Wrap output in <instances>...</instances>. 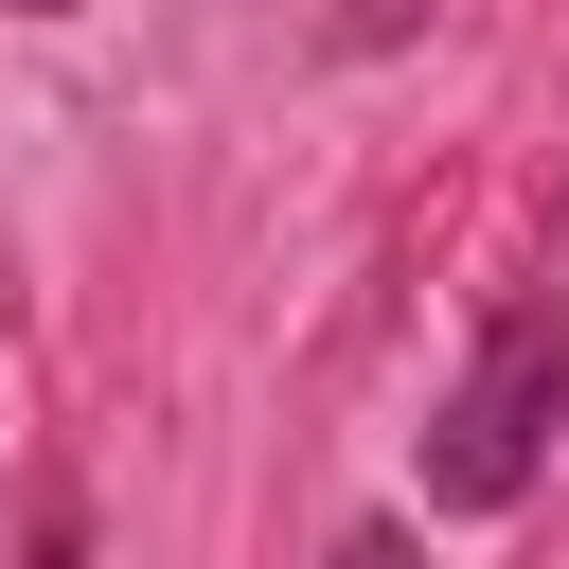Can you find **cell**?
I'll use <instances>...</instances> for the list:
<instances>
[{"label": "cell", "mask_w": 569, "mask_h": 569, "mask_svg": "<svg viewBox=\"0 0 569 569\" xmlns=\"http://www.w3.org/2000/svg\"><path fill=\"white\" fill-rule=\"evenodd\" d=\"M551 427H569V284H516V302L480 320L462 391L409 427L427 516H516V498H533V462H551Z\"/></svg>", "instance_id": "obj_1"}, {"label": "cell", "mask_w": 569, "mask_h": 569, "mask_svg": "<svg viewBox=\"0 0 569 569\" xmlns=\"http://www.w3.org/2000/svg\"><path fill=\"white\" fill-rule=\"evenodd\" d=\"M320 569H427V551H409V533H391V516H356V533H338V551H320Z\"/></svg>", "instance_id": "obj_2"}]
</instances>
